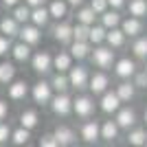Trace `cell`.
Listing matches in <instances>:
<instances>
[{
  "mask_svg": "<svg viewBox=\"0 0 147 147\" xmlns=\"http://www.w3.org/2000/svg\"><path fill=\"white\" fill-rule=\"evenodd\" d=\"M51 105H53V112L57 117H68L73 112V99L66 92H57V97L51 99Z\"/></svg>",
  "mask_w": 147,
  "mask_h": 147,
  "instance_id": "cell-1",
  "label": "cell"
},
{
  "mask_svg": "<svg viewBox=\"0 0 147 147\" xmlns=\"http://www.w3.org/2000/svg\"><path fill=\"white\" fill-rule=\"evenodd\" d=\"M33 99L40 105L51 103V99H53V86H51V81H37L35 86H33Z\"/></svg>",
  "mask_w": 147,
  "mask_h": 147,
  "instance_id": "cell-2",
  "label": "cell"
},
{
  "mask_svg": "<svg viewBox=\"0 0 147 147\" xmlns=\"http://www.w3.org/2000/svg\"><path fill=\"white\" fill-rule=\"evenodd\" d=\"M68 79H70V86H73V88L84 90V88H88L90 77H88V70L84 66H77V68L70 66V75H68Z\"/></svg>",
  "mask_w": 147,
  "mask_h": 147,
  "instance_id": "cell-3",
  "label": "cell"
},
{
  "mask_svg": "<svg viewBox=\"0 0 147 147\" xmlns=\"http://www.w3.org/2000/svg\"><path fill=\"white\" fill-rule=\"evenodd\" d=\"M92 61H94V66H99V68H110L112 61H114V51L99 46V49L92 51Z\"/></svg>",
  "mask_w": 147,
  "mask_h": 147,
  "instance_id": "cell-4",
  "label": "cell"
},
{
  "mask_svg": "<svg viewBox=\"0 0 147 147\" xmlns=\"http://www.w3.org/2000/svg\"><path fill=\"white\" fill-rule=\"evenodd\" d=\"M53 136H55V141H57L59 147H68V145H75V143H77V134H75L70 127H66V125H57Z\"/></svg>",
  "mask_w": 147,
  "mask_h": 147,
  "instance_id": "cell-5",
  "label": "cell"
},
{
  "mask_svg": "<svg viewBox=\"0 0 147 147\" xmlns=\"http://www.w3.org/2000/svg\"><path fill=\"white\" fill-rule=\"evenodd\" d=\"M31 64H33V70L40 75H46L53 68V57L46 53V51H42V53H37V55H33V59H31Z\"/></svg>",
  "mask_w": 147,
  "mask_h": 147,
  "instance_id": "cell-6",
  "label": "cell"
},
{
  "mask_svg": "<svg viewBox=\"0 0 147 147\" xmlns=\"http://www.w3.org/2000/svg\"><path fill=\"white\" fill-rule=\"evenodd\" d=\"M73 112L77 114V117H90L92 112H94V103H92L90 97H77L73 101Z\"/></svg>",
  "mask_w": 147,
  "mask_h": 147,
  "instance_id": "cell-7",
  "label": "cell"
},
{
  "mask_svg": "<svg viewBox=\"0 0 147 147\" xmlns=\"http://www.w3.org/2000/svg\"><path fill=\"white\" fill-rule=\"evenodd\" d=\"M119 108H121V99H119L117 92H103V97H101V110L105 112V114H112V112H119Z\"/></svg>",
  "mask_w": 147,
  "mask_h": 147,
  "instance_id": "cell-8",
  "label": "cell"
},
{
  "mask_svg": "<svg viewBox=\"0 0 147 147\" xmlns=\"http://www.w3.org/2000/svg\"><path fill=\"white\" fill-rule=\"evenodd\" d=\"M99 136H101V125L97 121H88L81 125V138L86 143H94Z\"/></svg>",
  "mask_w": 147,
  "mask_h": 147,
  "instance_id": "cell-9",
  "label": "cell"
},
{
  "mask_svg": "<svg viewBox=\"0 0 147 147\" xmlns=\"http://www.w3.org/2000/svg\"><path fill=\"white\" fill-rule=\"evenodd\" d=\"M108 77H105L103 73H97V75H92L90 81H88V88L92 90V94H103L105 90H108Z\"/></svg>",
  "mask_w": 147,
  "mask_h": 147,
  "instance_id": "cell-10",
  "label": "cell"
},
{
  "mask_svg": "<svg viewBox=\"0 0 147 147\" xmlns=\"http://www.w3.org/2000/svg\"><path fill=\"white\" fill-rule=\"evenodd\" d=\"M20 40H22V42H26V44H31V46H33V44H37L40 42V37H42V33H40V26H22V29H20Z\"/></svg>",
  "mask_w": 147,
  "mask_h": 147,
  "instance_id": "cell-11",
  "label": "cell"
},
{
  "mask_svg": "<svg viewBox=\"0 0 147 147\" xmlns=\"http://www.w3.org/2000/svg\"><path fill=\"white\" fill-rule=\"evenodd\" d=\"M53 35H55V40L59 44H70L73 42V26L68 22H61V24H57L53 29Z\"/></svg>",
  "mask_w": 147,
  "mask_h": 147,
  "instance_id": "cell-12",
  "label": "cell"
},
{
  "mask_svg": "<svg viewBox=\"0 0 147 147\" xmlns=\"http://www.w3.org/2000/svg\"><path fill=\"white\" fill-rule=\"evenodd\" d=\"M49 20H51V13H49V9H44V5L31 9V22L35 26H46Z\"/></svg>",
  "mask_w": 147,
  "mask_h": 147,
  "instance_id": "cell-13",
  "label": "cell"
},
{
  "mask_svg": "<svg viewBox=\"0 0 147 147\" xmlns=\"http://www.w3.org/2000/svg\"><path fill=\"white\" fill-rule=\"evenodd\" d=\"M121 29H123V33H125V35H129V37L138 35V33L143 31L141 18H127V20H123V22H121Z\"/></svg>",
  "mask_w": 147,
  "mask_h": 147,
  "instance_id": "cell-14",
  "label": "cell"
},
{
  "mask_svg": "<svg viewBox=\"0 0 147 147\" xmlns=\"http://www.w3.org/2000/svg\"><path fill=\"white\" fill-rule=\"evenodd\" d=\"M26 92H29V86H26L24 79L20 81H13L11 86H9V99H13V101H20V99L26 97Z\"/></svg>",
  "mask_w": 147,
  "mask_h": 147,
  "instance_id": "cell-15",
  "label": "cell"
},
{
  "mask_svg": "<svg viewBox=\"0 0 147 147\" xmlns=\"http://www.w3.org/2000/svg\"><path fill=\"white\" fill-rule=\"evenodd\" d=\"M18 24H20V22L13 18V16H11V18H2V20H0V33H5L7 37L18 35V33H20Z\"/></svg>",
  "mask_w": 147,
  "mask_h": 147,
  "instance_id": "cell-16",
  "label": "cell"
},
{
  "mask_svg": "<svg viewBox=\"0 0 147 147\" xmlns=\"http://www.w3.org/2000/svg\"><path fill=\"white\" fill-rule=\"evenodd\" d=\"M136 73V64L132 59H127V57H123V59H119L117 61V75L119 77H132V75Z\"/></svg>",
  "mask_w": 147,
  "mask_h": 147,
  "instance_id": "cell-17",
  "label": "cell"
},
{
  "mask_svg": "<svg viewBox=\"0 0 147 147\" xmlns=\"http://www.w3.org/2000/svg\"><path fill=\"white\" fill-rule=\"evenodd\" d=\"M134 123H136L134 110H129V108H123V110H119V114H117V125H119V127H132Z\"/></svg>",
  "mask_w": 147,
  "mask_h": 147,
  "instance_id": "cell-18",
  "label": "cell"
},
{
  "mask_svg": "<svg viewBox=\"0 0 147 147\" xmlns=\"http://www.w3.org/2000/svg\"><path fill=\"white\" fill-rule=\"evenodd\" d=\"M11 53H13V59L16 61H26V59H31V44H26V42L20 40V42L11 49Z\"/></svg>",
  "mask_w": 147,
  "mask_h": 147,
  "instance_id": "cell-19",
  "label": "cell"
},
{
  "mask_svg": "<svg viewBox=\"0 0 147 147\" xmlns=\"http://www.w3.org/2000/svg\"><path fill=\"white\" fill-rule=\"evenodd\" d=\"M105 40H108V44H110L112 49H121L123 42H125V33H123V29H110L108 33H105Z\"/></svg>",
  "mask_w": 147,
  "mask_h": 147,
  "instance_id": "cell-20",
  "label": "cell"
},
{
  "mask_svg": "<svg viewBox=\"0 0 147 147\" xmlns=\"http://www.w3.org/2000/svg\"><path fill=\"white\" fill-rule=\"evenodd\" d=\"M70 61H73L70 53H57L53 57V68H57V73H66V70H70Z\"/></svg>",
  "mask_w": 147,
  "mask_h": 147,
  "instance_id": "cell-21",
  "label": "cell"
},
{
  "mask_svg": "<svg viewBox=\"0 0 147 147\" xmlns=\"http://www.w3.org/2000/svg\"><path fill=\"white\" fill-rule=\"evenodd\" d=\"M49 13H51V18H55V20H61V18H66V13H68V2H64V0H53L49 7Z\"/></svg>",
  "mask_w": 147,
  "mask_h": 147,
  "instance_id": "cell-22",
  "label": "cell"
},
{
  "mask_svg": "<svg viewBox=\"0 0 147 147\" xmlns=\"http://www.w3.org/2000/svg\"><path fill=\"white\" fill-rule=\"evenodd\" d=\"M117 136H119V125H117V121H105L103 125H101V138H103V141L112 143Z\"/></svg>",
  "mask_w": 147,
  "mask_h": 147,
  "instance_id": "cell-23",
  "label": "cell"
},
{
  "mask_svg": "<svg viewBox=\"0 0 147 147\" xmlns=\"http://www.w3.org/2000/svg\"><path fill=\"white\" fill-rule=\"evenodd\" d=\"M70 55H73L75 59H86V57L90 55V46H88V42H77V40H73Z\"/></svg>",
  "mask_w": 147,
  "mask_h": 147,
  "instance_id": "cell-24",
  "label": "cell"
},
{
  "mask_svg": "<svg viewBox=\"0 0 147 147\" xmlns=\"http://www.w3.org/2000/svg\"><path fill=\"white\" fill-rule=\"evenodd\" d=\"M13 77H16V66L9 61H2L0 64V84H11Z\"/></svg>",
  "mask_w": 147,
  "mask_h": 147,
  "instance_id": "cell-25",
  "label": "cell"
},
{
  "mask_svg": "<svg viewBox=\"0 0 147 147\" xmlns=\"http://www.w3.org/2000/svg\"><path fill=\"white\" fill-rule=\"evenodd\" d=\"M37 121H40V119H37V112L35 110H24L22 114H20V125L26 127V129H33L37 125Z\"/></svg>",
  "mask_w": 147,
  "mask_h": 147,
  "instance_id": "cell-26",
  "label": "cell"
},
{
  "mask_svg": "<svg viewBox=\"0 0 147 147\" xmlns=\"http://www.w3.org/2000/svg\"><path fill=\"white\" fill-rule=\"evenodd\" d=\"M51 86H53V90L55 92H66L68 88H70V79H68L64 73H57L53 79H51Z\"/></svg>",
  "mask_w": 147,
  "mask_h": 147,
  "instance_id": "cell-27",
  "label": "cell"
},
{
  "mask_svg": "<svg viewBox=\"0 0 147 147\" xmlns=\"http://www.w3.org/2000/svg\"><path fill=\"white\" fill-rule=\"evenodd\" d=\"M101 22H103L105 29H114V26L121 24V16H119L117 11H108V9H105V11L101 13Z\"/></svg>",
  "mask_w": 147,
  "mask_h": 147,
  "instance_id": "cell-28",
  "label": "cell"
},
{
  "mask_svg": "<svg viewBox=\"0 0 147 147\" xmlns=\"http://www.w3.org/2000/svg\"><path fill=\"white\" fill-rule=\"evenodd\" d=\"M88 37H90V24H77L73 26V40L77 42H88Z\"/></svg>",
  "mask_w": 147,
  "mask_h": 147,
  "instance_id": "cell-29",
  "label": "cell"
},
{
  "mask_svg": "<svg viewBox=\"0 0 147 147\" xmlns=\"http://www.w3.org/2000/svg\"><path fill=\"white\" fill-rule=\"evenodd\" d=\"M145 13H147V2L145 0H129V16L143 18Z\"/></svg>",
  "mask_w": 147,
  "mask_h": 147,
  "instance_id": "cell-30",
  "label": "cell"
},
{
  "mask_svg": "<svg viewBox=\"0 0 147 147\" xmlns=\"http://www.w3.org/2000/svg\"><path fill=\"white\" fill-rule=\"evenodd\" d=\"M13 18L18 20V22H29L31 20V7L29 5H16V9H13Z\"/></svg>",
  "mask_w": 147,
  "mask_h": 147,
  "instance_id": "cell-31",
  "label": "cell"
},
{
  "mask_svg": "<svg viewBox=\"0 0 147 147\" xmlns=\"http://www.w3.org/2000/svg\"><path fill=\"white\" fill-rule=\"evenodd\" d=\"M31 129H26V127H22L20 125L16 132H11V141H13V145H24L26 141L31 138V134H29Z\"/></svg>",
  "mask_w": 147,
  "mask_h": 147,
  "instance_id": "cell-32",
  "label": "cell"
},
{
  "mask_svg": "<svg viewBox=\"0 0 147 147\" xmlns=\"http://www.w3.org/2000/svg\"><path fill=\"white\" fill-rule=\"evenodd\" d=\"M94 16H97V13L92 11V7H84V9L77 11V20H79L81 24H92V22H94Z\"/></svg>",
  "mask_w": 147,
  "mask_h": 147,
  "instance_id": "cell-33",
  "label": "cell"
},
{
  "mask_svg": "<svg viewBox=\"0 0 147 147\" xmlns=\"http://www.w3.org/2000/svg\"><path fill=\"white\" fill-rule=\"evenodd\" d=\"M127 143L129 145H145L147 143V132L145 129H134V132H129Z\"/></svg>",
  "mask_w": 147,
  "mask_h": 147,
  "instance_id": "cell-34",
  "label": "cell"
},
{
  "mask_svg": "<svg viewBox=\"0 0 147 147\" xmlns=\"http://www.w3.org/2000/svg\"><path fill=\"white\" fill-rule=\"evenodd\" d=\"M117 94L121 101H129V99L134 97V86L132 84H119L117 86Z\"/></svg>",
  "mask_w": 147,
  "mask_h": 147,
  "instance_id": "cell-35",
  "label": "cell"
},
{
  "mask_svg": "<svg viewBox=\"0 0 147 147\" xmlns=\"http://www.w3.org/2000/svg\"><path fill=\"white\" fill-rule=\"evenodd\" d=\"M92 44H101L105 40V26H90V37Z\"/></svg>",
  "mask_w": 147,
  "mask_h": 147,
  "instance_id": "cell-36",
  "label": "cell"
},
{
  "mask_svg": "<svg viewBox=\"0 0 147 147\" xmlns=\"http://www.w3.org/2000/svg\"><path fill=\"white\" fill-rule=\"evenodd\" d=\"M132 51H134L136 57H147V37H138L132 46Z\"/></svg>",
  "mask_w": 147,
  "mask_h": 147,
  "instance_id": "cell-37",
  "label": "cell"
},
{
  "mask_svg": "<svg viewBox=\"0 0 147 147\" xmlns=\"http://www.w3.org/2000/svg\"><path fill=\"white\" fill-rule=\"evenodd\" d=\"M9 138H11V127H9L7 123L0 121V145H2V143H7Z\"/></svg>",
  "mask_w": 147,
  "mask_h": 147,
  "instance_id": "cell-38",
  "label": "cell"
},
{
  "mask_svg": "<svg viewBox=\"0 0 147 147\" xmlns=\"http://www.w3.org/2000/svg\"><path fill=\"white\" fill-rule=\"evenodd\" d=\"M90 7H92V11H94V13H103L105 9H108V0H92Z\"/></svg>",
  "mask_w": 147,
  "mask_h": 147,
  "instance_id": "cell-39",
  "label": "cell"
},
{
  "mask_svg": "<svg viewBox=\"0 0 147 147\" xmlns=\"http://www.w3.org/2000/svg\"><path fill=\"white\" fill-rule=\"evenodd\" d=\"M40 147H57V141H55V136L53 134H46L40 138Z\"/></svg>",
  "mask_w": 147,
  "mask_h": 147,
  "instance_id": "cell-40",
  "label": "cell"
},
{
  "mask_svg": "<svg viewBox=\"0 0 147 147\" xmlns=\"http://www.w3.org/2000/svg\"><path fill=\"white\" fill-rule=\"evenodd\" d=\"M134 86H138V88H147V73L143 70V73H138L134 77Z\"/></svg>",
  "mask_w": 147,
  "mask_h": 147,
  "instance_id": "cell-41",
  "label": "cell"
},
{
  "mask_svg": "<svg viewBox=\"0 0 147 147\" xmlns=\"http://www.w3.org/2000/svg\"><path fill=\"white\" fill-rule=\"evenodd\" d=\"M9 49H11V40L7 35H0V55H5Z\"/></svg>",
  "mask_w": 147,
  "mask_h": 147,
  "instance_id": "cell-42",
  "label": "cell"
},
{
  "mask_svg": "<svg viewBox=\"0 0 147 147\" xmlns=\"http://www.w3.org/2000/svg\"><path fill=\"white\" fill-rule=\"evenodd\" d=\"M7 114H9V105H7V101H0V121H5Z\"/></svg>",
  "mask_w": 147,
  "mask_h": 147,
  "instance_id": "cell-43",
  "label": "cell"
},
{
  "mask_svg": "<svg viewBox=\"0 0 147 147\" xmlns=\"http://www.w3.org/2000/svg\"><path fill=\"white\" fill-rule=\"evenodd\" d=\"M108 5L114 7V9H121V7L125 5V0H108Z\"/></svg>",
  "mask_w": 147,
  "mask_h": 147,
  "instance_id": "cell-44",
  "label": "cell"
},
{
  "mask_svg": "<svg viewBox=\"0 0 147 147\" xmlns=\"http://www.w3.org/2000/svg\"><path fill=\"white\" fill-rule=\"evenodd\" d=\"M24 2L31 7V9H33V7H42L44 5V0H24Z\"/></svg>",
  "mask_w": 147,
  "mask_h": 147,
  "instance_id": "cell-45",
  "label": "cell"
},
{
  "mask_svg": "<svg viewBox=\"0 0 147 147\" xmlns=\"http://www.w3.org/2000/svg\"><path fill=\"white\" fill-rule=\"evenodd\" d=\"M18 2H20V0H2V5H5V7H16Z\"/></svg>",
  "mask_w": 147,
  "mask_h": 147,
  "instance_id": "cell-46",
  "label": "cell"
},
{
  "mask_svg": "<svg viewBox=\"0 0 147 147\" xmlns=\"http://www.w3.org/2000/svg\"><path fill=\"white\" fill-rule=\"evenodd\" d=\"M68 5H73V7H77V5H81V2H84V0H66Z\"/></svg>",
  "mask_w": 147,
  "mask_h": 147,
  "instance_id": "cell-47",
  "label": "cell"
},
{
  "mask_svg": "<svg viewBox=\"0 0 147 147\" xmlns=\"http://www.w3.org/2000/svg\"><path fill=\"white\" fill-rule=\"evenodd\" d=\"M145 123H147V110H145Z\"/></svg>",
  "mask_w": 147,
  "mask_h": 147,
  "instance_id": "cell-48",
  "label": "cell"
},
{
  "mask_svg": "<svg viewBox=\"0 0 147 147\" xmlns=\"http://www.w3.org/2000/svg\"><path fill=\"white\" fill-rule=\"evenodd\" d=\"M145 73H147V64H145Z\"/></svg>",
  "mask_w": 147,
  "mask_h": 147,
  "instance_id": "cell-49",
  "label": "cell"
}]
</instances>
